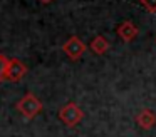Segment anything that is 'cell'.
<instances>
[{"label":"cell","mask_w":156,"mask_h":137,"mask_svg":"<svg viewBox=\"0 0 156 137\" xmlns=\"http://www.w3.org/2000/svg\"><path fill=\"white\" fill-rule=\"evenodd\" d=\"M17 110L25 117V119H34L42 110V102L34 95L32 92H27L20 100L17 102Z\"/></svg>","instance_id":"6da1fadb"},{"label":"cell","mask_w":156,"mask_h":137,"mask_svg":"<svg viewBox=\"0 0 156 137\" xmlns=\"http://www.w3.org/2000/svg\"><path fill=\"white\" fill-rule=\"evenodd\" d=\"M59 119L64 125L67 127H76L82 119H84V112L76 102H67L64 107L59 110Z\"/></svg>","instance_id":"7a4b0ae2"},{"label":"cell","mask_w":156,"mask_h":137,"mask_svg":"<svg viewBox=\"0 0 156 137\" xmlns=\"http://www.w3.org/2000/svg\"><path fill=\"white\" fill-rule=\"evenodd\" d=\"M62 50H64V53L71 60H79L82 55H84L86 50H87V47H86V43L82 42L77 35H72L62 43Z\"/></svg>","instance_id":"3957f363"},{"label":"cell","mask_w":156,"mask_h":137,"mask_svg":"<svg viewBox=\"0 0 156 137\" xmlns=\"http://www.w3.org/2000/svg\"><path fill=\"white\" fill-rule=\"evenodd\" d=\"M27 75V65L20 59H10L7 69V80L9 82H20Z\"/></svg>","instance_id":"277c9868"},{"label":"cell","mask_w":156,"mask_h":137,"mask_svg":"<svg viewBox=\"0 0 156 137\" xmlns=\"http://www.w3.org/2000/svg\"><path fill=\"white\" fill-rule=\"evenodd\" d=\"M116 32H118L119 39H121L122 42L129 43V42H133V40L138 37L139 30H138V27L134 25V22H131V20H124V22H121L118 25Z\"/></svg>","instance_id":"5b68a950"},{"label":"cell","mask_w":156,"mask_h":137,"mask_svg":"<svg viewBox=\"0 0 156 137\" xmlns=\"http://www.w3.org/2000/svg\"><path fill=\"white\" fill-rule=\"evenodd\" d=\"M136 124H138L141 129H153L156 125V114L151 109H143L141 112L136 115Z\"/></svg>","instance_id":"8992f818"},{"label":"cell","mask_w":156,"mask_h":137,"mask_svg":"<svg viewBox=\"0 0 156 137\" xmlns=\"http://www.w3.org/2000/svg\"><path fill=\"white\" fill-rule=\"evenodd\" d=\"M109 47H111L109 40L102 35H96L94 39L91 40V43H89V49H91L92 53H96V55H104L109 50Z\"/></svg>","instance_id":"52a82bcc"},{"label":"cell","mask_w":156,"mask_h":137,"mask_svg":"<svg viewBox=\"0 0 156 137\" xmlns=\"http://www.w3.org/2000/svg\"><path fill=\"white\" fill-rule=\"evenodd\" d=\"M9 62H10V59H9L7 55H4V53H0V82L7 80V69H9Z\"/></svg>","instance_id":"ba28073f"},{"label":"cell","mask_w":156,"mask_h":137,"mask_svg":"<svg viewBox=\"0 0 156 137\" xmlns=\"http://www.w3.org/2000/svg\"><path fill=\"white\" fill-rule=\"evenodd\" d=\"M139 3L146 9V12L156 13V0H139Z\"/></svg>","instance_id":"9c48e42d"},{"label":"cell","mask_w":156,"mask_h":137,"mask_svg":"<svg viewBox=\"0 0 156 137\" xmlns=\"http://www.w3.org/2000/svg\"><path fill=\"white\" fill-rule=\"evenodd\" d=\"M39 2H41V3H51L52 0H39Z\"/></svg>","instance_id":"30bf717a"}]
</instances>
